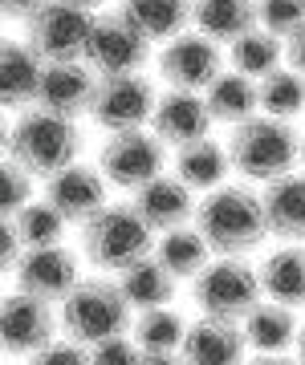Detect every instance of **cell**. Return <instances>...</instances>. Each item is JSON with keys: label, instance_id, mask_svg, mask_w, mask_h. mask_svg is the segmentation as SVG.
<instances>
[{"label": "cell", "instance_id": "obj_33", "mask_svg": "<svg viewBox=\"0 0 305 365\" xmlns=\"http://www.w3.org/2000/svg\"><path fill=\"white\" fill-rule=\"evenodd\" d=\"M301 25H305V0H261V29H269L285 41Z\"/></svg>", "mask_w": 305, "mask_h": 365}, {"label": "cell", "instance_id": "obj_2", "mask_svg": "<svg viewBox=\"0 0 305 365\" xmlns=\"http://www.w3.org/2000/svg\"><path fill=\"white\" fill-rule=\"evenodd\" d=\"M196 227L212 244L216 256H244V252L261 248L269 235L265 199L256 195L252 187L224 182V187H216V191H208L199 199Z\"/></svg>", "mask_w": 305, "mask_h": 365}, {"label": "cell", "instance_id": "obj_29", "mask_svg": "<svg viewBox=\"0 0 305 365\" xmlns=\"http://www.w3.org/2000/svg\"><path fill=\"white\" fill-rule=\"evenodd\" d=\"M228 57H232V69H240L244 78H269L273 69H281L285 61V41L269 29H249L244 37H236L228 45Z\"/></svg>", "mask_w": 305, "mask_h": 365}, {"label": "cell", "instance_id": "obj_7", "mask_svg": "<svg viewBox=\"0 0 305 365\" xmlns=\"http://www.w3.org/2000/svg\"><path fill=\"white\" fill-rule=\"evenodd\" d=\"M155 102H159V93L143 73H102L94 86L90 122L102 126L106 134L143 130L155 114Z\"/></svg>", "mask_w": 305, "mask_h": 365}, {"label": "cell", "instance_id": "obj_20", "mask_svg": "<svg viewBox=\"0 0 305 365\" xmlns=\"http://www.w3.org/2000/svg\"><path fill=\"white\" fill-rule=\"evenodd\" d=\"M265 215H269V235L277 240H305V175H281L265 182Z\"/></svg>", "mask_w": 305, "mask_h": 365}, {"label": "cell", "instance_id": "obj_5", "mask_svg": "<svg viewBox=\"0 0 305 365\" xmlns=\"http://www.w3.org/2000/svg\"><path fill=\"white\" fill-rule=\"evenodd\" d=\"M131 300L122 297L119 280H81L61 300V333L78 345H98L106 337L131 333Z\"/></svg>", "mask_w": 305, "mask_h": 365}, {"label": "cell", "instance_id": "obj_35", "mask_svg": "<svg viewBox=\"0 0 305 365\" xmlns=\"http://www.w3.org/2000/svg\"><path fill=\"white\" fill-rule=\"evenodd\" d=\"M90 361L94 365H139L143 349H139V341L131 333H122V337H106L98 345H90Z\"/></svg>", "mask_w": 305, "mask_h": 365}, {"label": "cell", "instance_id": "obj_24", "mask_svg": "<svg viewBox=\"0 0 305 365\" xmlns=\"http://www.w3.org/2000/svg\"><path fill=\"white\" fill-rule=\"evenodd\" d=\"M155 256L163 260V268L175 280H196L212 264V244L204 240V232H199L196 223H184V227H171V232L159 235Z\"/></svg>", "mask_w": 305, "mask_h": 365}, {"label": "cell", "instance_id": "obj_10", "mask_svg": "<svg viewBox=\"0 0 305 365\" xmlns=\"http://www.w3.org/2000/svg\"><path fill=\"white\" fill-rule=\"evenodd\" d=\"M98 167L119 191H139L143 182L159 179L167 167V143H159L146 130H119L110 134L106 146L98 150Z\"/></svg>", "mask_w": 305, "mask_h": 365}, {"label": "cell", "instance_id": "obj_37", "mask_svg": "<svg viewBox=\"0 0 305 365\" xmlns=\"http://www.w3.org/2000/svg\"><path fill=\"white\" fill-rule=\"evenodd\" d=\"M285 61H289V69L305 73V25L293 37H285Z\"/></svg>", "mask_w": 305, "mask_h": 365}, {"label": "cell", "instance_id": "obj_41", "mask_svg": "<svg viewBox=\"0 0 305 365\" xmlns=\"http://www.w3.org/2000/svg\"><path fill=\"white\" fill-rule=\"evenodd\" d=\"M69 4H78V9H86V13H94V9H102L106 0H69Z\"/></svg>", "mask_w": 305, "mask_h": 365}, {"label": "cell", "instance_id": "obj_1", "mask_svg": "<svg viewBox=\"0 0 305 365\" xmlns=\"http://www.w3.org/2000/svg\"><path fill=\"white\" fill-rule=\"evenodd\" d=\"M4 155L33 179H54L57 170L78 163L81 130L74 118L29 106V110H16V118L4 130Z\"/></svg>", "mask_w": 305, "mask_h": 365}, {"label": "cell", "instance_id": "obj_43", "mask_svg": "<svg viewBox=\"0 0 305 365\" xmlns=\"http://www.w3.org/2000/svg\"><path fill=\"white\" fill-rule=\"evenodd\" d=\"M301 167H305V138H301Z\"/></svg>", "mask_w": 305, "mask_h": 365}, {"label": "cell", "instance_id": "obj_26", "mask_svg": "<svg viewBox=\"0 0 305 365\" xmlns=\"http://www.w3.org/2000/svg\"><path fill=\"white\" fill-rule=\"evenodd\" d=\"M240 329H244V337H249L252 349H261V353H285L289 345H297V333H301L293 309L281 304V300H261L240 321Z\"/></svg>", "mask_w": 305, "mask_h": 365}, {"label": "cell", "instance_id": "obj_12", "mask_svg": "<svg viewBox=\"0 0 305 365\" xmlns=\"http://www.w3.org/2000/svg\"><path fill=\"white\" fill-rule=\"evenodd\" d=\"M13 276H16V288H21V292H33V297L49 300V304H61V300L81 284L78 256H74L66 244L25 248V256L16 260Z\"/></svg>", "mask_w": 305, "mask_h": 365}, {"label": "cell", "instance_id": "obj_15", "mask_svg": "<svg viewBox=\"0 0 305 365\" xmlns=\"http://www.w3.org/2000/svg\"><path fill=\"white\" fill-rule=\"evenodd\" d=\"M212 110L208 102L191 90H167L159 93V102H155V114H151V134L167 146H187V143H199V138H208L212 130Z\"/></svg>", "mask_w": 305, "mask_h": 365}, {"label": "cell", "instance_id": "obj_36", "mask_svg": "<svg viewBox=\"0 0 305 365\" xmlns=\"http://www.w3.org/2000/svg\"><path fill=\"white\" fill-rule=\"evenodd\" d=\"M29 365H94V361H90V349L78 345V341H54L37 357H29Z\"/></svg>", "mask_w": 305, "mask_h": 365}, {"label": "cell", "instance_id": "obj_22", "mask_svg": "<svg viewBox=\"0 0 305 365\" xmlns=\"http://www.w3.org/2000/svg\"><path fill=\"white\" fill-rule=\"evenodd\" d=\"M191 21L220 45H232L261 21V0H191Z\"/></svg>", "mask_w": 305, "mask_h": 365}, {"label": "cell", "instance_id": "obj_3", "mask_svg": "<svg viewBox=\"0 0 305 365\" xmlns=\"http://www.w3.org/2000/svg\"><path fill=\"white\" fill-rule=\"evenodd\" d=\"M224 146L232 170L249 182H273L301 163V134L289 126V118L273 114H252L249 122L232 126Z\"/></svg>", "mask_w": 305, "mask_h": 365}, {"label": "cell", "instance_id": "obj_31", "mask_svg": "<svg viewBox=\"0 0 305 365\" xmlns=\"http://www.w3.org/2000/svg\"><path fill=\"white\" fill-rule=\"evenodd\" d=\"M4 220H13L16 235H21V244L25 248H49V244H61V235H66V215L49 203V199H41V203H25V207L16 211V215H4Z\"/></svg>", "mask_w": 305, "mask_h": 365}, {"label": "cell", "instance_id": "obj_34", "mask_svg": "<svg viewBox=\"0 0 305 365\" xmlns=\"http://www.w3.org/2000/svg\"><path fill=\"white\" fill-rule=\"evenodd\" d=\"M0 203H4V215H16L25 203H33V175L21 170L13 158H4L0 167Z\"/></svg>", "mask_w": 305, "mask_h": 365}, {"label": "cell", "instance_id": "obj_14", "mask_svg": "<svg viewBox=\"0 0 305 365\" xmlns=\"http://www.w3.org/2000/svg\"><path fill=\"white\" fill-rule=\"evenodd\" d=\"M106 187H110V179L102 175V167H81V163H74V167L57 170L54 179H45V199H49L69 223L81 227V223L94 220V215L110 203Z\"/></svg>", "mask_w": 305, "mask_h": 365}, {"label": "cell", "instance_id": "obj_4", "mask_svg": "<svg viewBox=\"0 0 305 365\" xmlns=\"http://www.w3.org/2000/svg\"><path fill=\"white\" fill-rule=\"evenodd\" d=\"M155 252V227L134 203H106L94 220L81 223V256L98 272H126L131 264Z\"/></svg>", "mask_w": 305, "mask_h": 365}, {"label": "cell", "instance_id": "obj_6", "mask_svg": "<svg viewBox=\"0 0 305 365\" xmlns=\"http://www.w3.org/2000/svg\"><path fill=\"white\" fill-rule=\"evenodd\" d=\"M261 297H265L261 268L244 264L240 256H220L191 280V300H196L199 313L236 321V325L261 304Z\"/></svg>", "mask_w": 305, "mask_h": 365}, {"label": "cell", "instance_id": "obj_8", "mask_svg": "<svg viewBox=\"0 0 305 365\" xmlns=\"http://www.w3.org/2000/svg\"><path fill=\"white\" fill-rule=\"evenodd\" d=\"M94 13L69 4V0H45L25 21V41L45 61H86Z\"/></svg>", "mask_w": 305, "mask_h": 365}, {"label": "cell", "instance_id": "obj_42", "mask_svg": "<svg viewBox=\"0 0 305 365\" xmlns=\"http://www.w3.org/2000/svg\"><path fill=\"white\" fill-rule=\"evenodd\" d=\"M297 361L305 365V329H301V333H297Z\"/></svg>", "mask_w": 305, "mask_h": 365}, {"label": "cell", "instance_id": "obj_18", "mask_svg": "<svg viewBox=\"0 0 305 365\" xmlns=\"http://www.w3.org/2000/svg\"><path fill=\"white\" fill-rule=\"evenodd\" d=\"M244 349H249V337L236 321L204 317L196 325H187L179 357L187 365H244Z\"/></svg>", "mask_w": 305, "mask_h": 365}, {"label": "cell", "instance_id": "obj_39", "mask_svg": "<svg viewBox=\"0 0 305 365\" xmlns=\"http://www.w3.org/2000/svg\"><path fill=\"white\" fill-rule=\"evenodd\" d=\"M139 365H187L179 353H143V361Z\"/></svg>", "mask_w": 305, "mask_h": 365}, {"label": "cell", "instance_id": "obj_19", "mask_svg": "<svg viewBox=\"0 0 305 365\" xmlns=\"http://www.w3.org/2000/svg\"><path fill=\"white\" fill-rule=\"evenodd\" d=\"M41 73H45V57L29 41H4V49H0V98L9 110H29L37 102Z\"/></svg>", "mask_w": 305, "mask_h": 365}, {"label": "cell", "instance_id": "obj_13", "mask_svg": "<svg viewBox=\"0 0 305 365\" xmlns=\"http://www.w3.org/2000/svg\"><path fill=\"white\" fill-rule=\"evenodd\" d=\"M0 333H4V349L13 357H37L45 345H54V309H49V300L16 288L13 297H4Z\"/></svg>", "mask_w": 305, "mask_h": 365}, {"label": "cell", "instance_id": "obj_32", "mask_svg": "<svg viewBox=\"0 0 305 365\" xmlns=\"http://www.w3.org/2000/svg\"><path fill=\"white\" fill-rule=\"evenodd\" d=\"M256 93H261V114L293 118V114L305 110V73L281 66V69H273L269 78L256 81Z\"/></svg>", "mask_w": 305, "mask_h": 365}, {"label": "cell", "instance_id": "obj_25", "mask_svg": "<svg viewBox=\"0 0 305 365\" xmlns=\"http://www.w3.org/2000/svg\"><path fill=\"white\" fill-rule=\"evenodd\" d=\"M204 102H208V110H212L216 122H224V126H240V122H249L252 114H261L256 78H244L240 69L220 73V78L204 90Z\"/></svg>", "mask_w": 305, "mask_h": 365}, {"label": "cell", "instance_id": "obj_21", "mask_svg": "<svg viewBox=\"0 0 305 365\" xmlns=\"http://www.w3.org/2000/svg\"><path fill=\"white\" fill-rule=\"evenodd\" d=\"M119 288H122V297L131 300L134 313H146V309H167L175 300V292H179V280L151 252L139 264H131L126 272H119Z\"/></svg>", "mask_w": 305, "mask_h": 365}, {"label": "cell", "instance_id": "obj_30", "mask_svg": "<svg viewBox=\"0 0 305 365\" xmlns=\"http://www.w3.org/2000/svg\"><path fill=\"white\" fill-rule=\"evenodd\" d=\"M131 337L139 341L143 353H179V345L187 337V325H184V317L171 313V309H146L131 325Z\"/></svg>", "mask_w": 305, "mask_h": 365}, {"label": "cell", "instance_id": "obj_9", "mask_svg": "<svg viewBox=\"0 0 305 365\" xmlns=\"http://www.w3.org/2000/svg\"><path fill=\"white\" fill-rule=\"evenodd\" d=\"M146 57H151V37L122 9L94 16L90 45H86V66L98 78L102 73H143Z\"/></svg>", "mask_w": 305, "mask_h": 365}, {"label": "cell", "instance_id": "obj_11", "mask_svg": "<svg viewBox=\"0 0 305 365\" xmlns=\"http://www.w3.org/2000/svg\"><path fill=\"white\" fill-rule=\"evenodd\" d=\"M224 73L220 61V41H212L208 33H179L163 45L159 53V78L171 90H208L216 78Z\"/></svg>", "mask_w": 305, "mask_h": 365}, {"label": "cell", "instance_id": "obj_38", "mask_svg": "<svg viewBox=\"0 0 305 365\" xmlns=\"http://www.w3.org/2000/svg\"><path fill=\"white\" fill-rule=\"evenodd\" d=\"M41 4H45V0H0V9H4V16H9V21H29Z\"/></svg>", "mask_w": 305, "mask_h": 365}, {"label": "cell", "instance_id": "obj_23", "mask_svg": "<svg viewBox=\"0 0 305 365\" xmlns=\"http://www.w3.org/2000/svg\"><path fill=\"white\" fill-rule=\"evenodd\" d=\"M175 175L191 187V191H216L224 187V179L232 175V158L228 146L212 143V138H199L175 150Z\"/></svg>", "mask_w": 305, "mask_h": 365}, {"label": "cell", "instance_id": "obj_40", "mask_svg": "<svg viewBox=\"0 0 305 365\" xmlns=\"http://www.w3.org/2000/svg\"><path fill=\"white\" fill-rule=\"evenodd\" d=\"M244 365H301V361H289V357H281V353H265V357H256V361H244Z\"/></svg>", "mask_w": 305, "mask_h": 365}, {"label": "cell", "instance_id": "obj_16", "mask_svg": "<svg viewBox=\"0 0 305 365\" xmlns=\"http://www.w3.org/2000/svg\"><path fill=\"white\" fill-rule=\"evenodd\" d=\"M94 86H98V73L86 61H45V73H41L37 102L33 106L66 114V118L90 114Z\"/></svg>", "mask_w": 305, "mask_h": 365}, {"label": "cell", "instance_id": "obj_27", "mask_svg": "<svg viewBox=\"0 0 305 365\" xmlns=\"http://www.w3.org/2000/svg\"><path fill=\"white\" fill-rule=\"evenodd\" d=\"M261 284H265L269 300H281V304H305V248L301 244H285V248L269 252L265 264H261Z\"/></svg>", "mask_w": 305, "mask_h": 365}, {"label": "cell", "instance_id": "obj_28", "mask_svg": "<svg viewBox=\"0 0 305 365\" xmlns=\"http://www.w3.org/2000/svg\"><path fill=\"white\" fill-rule=\"evenodd\" d=\"M122 13L143 29L151 41L179 37L191 21V0H122Z\"/></svg>", "mask_w": 305, "mask_h": 365}, {"label": "cell", "instance_id": "obj_17", "mask_svg": "<svg viewBox=\"0 0 305 365\" xmlns=\"http://www.w3.org/2000/svg\"><path fill=\"white\" fill-rule=\"evenodd\" d=\"M131 203L155 232H171V227H184V223H196V207H199L196 191L179 175H159V179L143 182Z\"/></svg>", "mask_w": 305, "mask_h": 365}]
</instances>
